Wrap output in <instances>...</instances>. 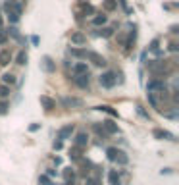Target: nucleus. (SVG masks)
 Wrapping results in <instances>:
<instances>
[{
    "label": "nucleus",
    "mask_w": 179,
    "mask_h": 185,
    "mask_svg": "<svg viewBox=\"0 0 179 185\" xmlns=\"http://www.w3.org/2000/svg\"><path fill=\"white\" fill-rule=\"evenodd\" d=\"M71 43L73 45H85V35L83 33H71Z\"/></svg>",
    "instance_id": "4"
},
{
    "label": "nucleus",
    "mask_w": 179,
    "mask_h": 185,
    "mask_svg": "<svg viewBox=\"0 0 179 185\" xmlns=\"http://www.w3.org/2000/svg\"><path fill=\"white\" fill-rule=\"evenodd\" d=\"M116 8V2L114 0H108V2H106V10H114Z\"/></svg>",
    "instance_id": "22"
},
{
    "label": "nucleus",
    "mask_w": 179,
    "mask_h": 185,
    "mask_svg": "<svg viewBox=\"0 0 179 185\" xmlns=\"http://www.w3.org/2000/svg\"><path fill=\"white\" fill-rule=\"evenodd\" d=\"M73 133V125H66V127H62L60 129V131H58V139L60 141H64V139H68V137H70V135Z\"/></svg>",
    "instance_id": "3"
},
{
    "label": "nucleus",
    "mask_w": 179,
    "mask_h": 185,
    "mask_svg": "<svg viewBox=\"0 0 179 185\" xmlns=\"http://www.w3.org/2000/svg\"><path fill=\"white\" fill-rule=\"evenodd\" d=\"M41 104H43V106H45L46 110H52L56 102L52 100V98H48V96H45V95H43V96H41Z\"/></svg>",
    "instance_id": "7"
},
{
    "label": "nucleus",
    "mask_w": 179,
    "mask_h": 185,
    "mask_svg": "<svg viewBox=\"0 0 179 185\" xmlns=\"http://www.w3.org/2000/svg\"><path fill=\"white\" fill-rule=\"evenodd\" d=\"M14 81H16V77H14L12 73H6V75H4V83H10V85H12Z\"/></svg>",
    "instance_id": "19"
},
{
    "label": "nucleus",
    "mask_w": 179,
    "mask_h": 185,
    "mask_svg": "<svg viewBox=\"0 0 179 185\" xmlns=\"http://www.w3.org/2000/svg\"><path fill=\"white\" fill-rule=\"evenodd\" d=\"M104 129H106L108 133H118V125L112 123V121H104Z\"/></svg>",
    "instance_id": "10"
},
{
    "label": "nucleus",
    "mask_w": 179,
    "mask_h": 185,
    "mask_svg": "<svg viewBox=\"0 0 179 185\" xmlns=\"http://www.w3.org/2000/svg\"><path fill=\"white\" fill-rule=\"evenodd\" d=\"M25 62H27V54H25L23 50H21V52L18 54V64H19V66H23Z\"/></svg>",
    "instance_id": "14"
},
{
    "label": "nucleus",
    "mask_w": 179,
    "mask_h": 185,
    "mask_svg": "<svg viewBox=\"0 0 179 185\" xmlns=\"http://www.w3.org/2000/svg\"><path fill=\"white\" fill-rule=\"evenodd\" d=\"M71 54L77 56V58H85V52L83 50H77V48H71Z\"/></svg>",
    "instance_id": "20"
},
{
    "label": "nucleus",
    "mask_w": 179,
    "mask_h": 185,
    "mask_svg": "<svg viewBox=\"0 0 179 185\" xmlns=\"http://www.w3.org/2000/svg\"><path fill=\"white\" fill-rule=\"evenodd\" d=\"M73 71H75L77 75H83V73H89V71H87V64H83V62H81V64H75Z\"/></svg>",
    "instance_id": "9"
},
{
    "label": "nucleus",
    "mask_w": 179,
    "mask_h": 185,
    "mask_svg": "<svg viewBox=\"0 0 179 185\" xmlns=\"http://www.w3.org/2000/svg\"><path fill=\"white\" fill-rule=\"evenodd\" d=\"M75 83L79 85V87H87V85H89V73L77 75V77H75Z\"/></svg>",
    "instance_id": "6"
},
{
    "label": "nucleus",
    "mask_w": 179,
    "mask_h": 185,
    "mask_svg": "<svg viewBox=\"0 0 179 185\" xmlns=\"http://www.w3.org/2000/svg\"><path fill=\"white\" fill-rule=\"evenodd\" d=\"M116 160L120 162V164H127V156L123 152H118V156H116Z\"/></svg>",
    "instance_id": "16"
},
{
    "label": "nucleus",
    "mask_w": 179,
    "mask_h": 185,
    "mask_svg": "<svg viewBox=\"0 0 179 185\" xmlns=\"http://www.w3.org/2000/svg\"><path fill=\"white\" fill-rule=\"evenodd\" d=\"M87 141H89V137H87V135H85V133H79V135H77V139H75V143L79 145V147H85V145H87Z\"/></svg>",
    "instance_id": "11"
},
{
    "label": "nucleus",
    "mask_w": 179,
    "mask_h": 185,
    "mask_svg": "<svg viewBox=\"0 0 179 185\" xmlns=\"http://www.w3.org/2000/svg\"><path fill=\"white\" fill-rule=\"evenodd\" d=\"M118 152H120V150H116V148H108V158H110V160H116Z\"/></svg>",
    "instance_id": "18"
},
{
    "label": "nucleus",
    "mask_w": 179,
    "mask_h": 185,
    "mask_svg": "<svg viewBox=\"0 0 179 185\" xmlns=\"http://www.w3.org/2000/svg\"><path fill=\"white\" fill-rule=\"evenodd\" d=\"M114 83H116V73L106 71V73H102V75H100V85H102V87L110 89V87H114Z\"/></svg>",
    "instance_id": "1"
},
{
    "label": "nucleus",
    "mask_w": 179,
    "mask_h": 185,
    "mask_svg": "<svg viewBox=\"0 0 179 185\" xmlns=\"http://www.w3.org/2000/svg\"><path fill=\"white\" fill-rule=\"evenodd\" d=\"M87 185H98V181L93 179V178H89V179H87Z\"/></svg>",
    "instance_id": "23"
},
{
    "label": "nucleus",
    "mask_w": 179,
    "mask_h": 185,
    "mask_svg": "<svg viewBox=\"0 0 179 185\" xmlns=\"http://www.w3.org/2000/svg\"><path fill=\"white\" fill-rule=\"evenodd\" d=\"M114 33V29H110V27H106V29H102V31H98V35H102V37H110Z\"/></svg>",
    "instance_id": "17"
},
{
    "label": "nucleus",
    "mask_w": 179,
    "mask_h": 185,
    "mask_svg": "<svg viewBox=\"0 0 179 185\" xmlns=\"http://www.w3.org/2000/svg\"><path fill=\"white\" fill-rule=\"evenodd\" d=\"M43 66H45L46 71H54V70H56V66H54V62H52L50 56H45V58H43Z\"/></svg>",
    "instance_id": "5"
},
{
    "label": "nucleus",
    "mask_w": 179,
    "mask_h": 185,
    "mask_svg": "<svg viewBox=\"0 0 179 185\" xmlns=\"http://www.w3.org/2000/svg\"><path fill=\"white\" fill-rule=\"evenodd\" d=\"M85 58H89V60H91L95 66H106V60H104V56L96 54V52H85Z\"/></svg>",
    "instance_id": "2"
},
{
    "label": "nucleus",
    "mask_w": 179,
    "mask_h": 185,
    "mask_svg": "<svg viewBox=\"0 0 179 185\" xmlns=\"http://www.w3.org/2000/svg\"><path fill=\"white\" fill-rule=\"evenodd\" d=\"M62 102H64V106H81V104H83L79 98H68V96H66Z\"/></svg>",
    "instance_id": "8"
},
{
    "label": "nucleus",
    "mask_w": 179,
    "mask_h": 185,
    "mask_svg": "<svg viewBox=\"0 0 179 185\" xmlns=\"http://www.w3.org/2000/svg\"><path fill=\"white\" fill-rule=\"evenodd\" d=\"M10 58H12V54H10L8 50H4L2 54H0V64H2V66H6L8 62H10Z\"/></svg>",
    "instance_id": "12"
},
{
    "label": "nucleus",
    "mask_w": 179,
    "mask_h": 185,
    "mask_svg": "<svg viewBox=\"0 0 179 185\" xmlns=\"http://www.w3.org/2000/svg\"><path fill=\"white\" fill-rule=\"evenodd\" d=\"M2 43H6V35H4V33H0V45H2Z\"/></svg>",
    "instance_id": "25"
},
{
    "label": "nucleus",
    "mask_w": 179,
    "mask_h": 185,
    "mask_svg": "<svg viewBox=\"0 0 179 185\" xmlns=\"http://www.w3.org/2000/svg\"><path fill=\"white\" fill-rule=\"evenodd\" d=\"M10 95V89L8 87H0V96H8Z\"/></svg>",
    "instance_id": "21"
},
{
    "label": "nucleus",
    "mask_w": 179,
    "mask_h": 185,
    "mask_svg": "<svg viewBox=\"0 0 179 185\" xmlns=\"http://www.w3.org/2000/svg\"><path fill=\"white\" fill-rule=\"evenodd\" d=\"M93 23H95V25H102V23H106V16H96V18L93 19Z\"/></svg>",
    "instance_id": "15"
},
{
    "label": "nucleus",
    "mask_w": 179,
    "mask_h": 185,
    "mask_svg": "<svg viewBox=\"0 0 179 185\" xmlns=\"http://www.w3.org/2000/svg\"><path fill=\"white\" fill-rule=\"evenodd\" d=\"M116 179H118V173L112 172V173H110V181H116Z\"/></svg>",
    "instance_id": "24"
},
{
    "label": "nucleus",
    "mask_w": 179,
    "mask_h": 185,
    "mask_svg": "<svg viewBox=\"0 0 179 185\" xmlns=\"http://www.w3.org/2000/svg\"><path fill=\"white\" fill-rule=\"evenodd\" d=\"M170 50L175 52V50H177V45H175V43H172V45H170Z\"/></svg>",
    "instance_id": "26"
},
{
    "label": "nucleus",
    "mask_w": 179,
    "mask_h": 185,
    "mask_svg": "<svg viewBox=\"0 0 179 185\" xmlns=\"http://www.w3.org/2000/svg\"><path fill=\"white\" fill-rule=\"evenodd\" d=\"M154 89H164V83H160V81H152V83H148V91H154Z\"/></svg>",
    "instance_id": "13"
}]
</instances>
